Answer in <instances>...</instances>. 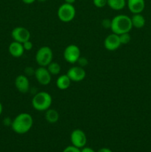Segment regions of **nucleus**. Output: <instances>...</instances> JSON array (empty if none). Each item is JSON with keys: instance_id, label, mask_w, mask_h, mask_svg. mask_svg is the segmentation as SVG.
Listing matches in <instances>:
<instances>
[{"instance_id": "17", "label": "nucleus", "mask_w": 151, "mask_h": 152, "mask_svg": "<svg viewBox=\"0 0 151 152\" xmlns=\"http://www.w3.org/2000/svg\"><path fill=\"white\" fill-rule=\"evenodd\" d=\"M131 22L133 28H137V29H141L143 28L146 23L145 18L144 17L142 13H136L133 14L131 17Z\"/></svg>"}, {"instance_id": "16", "label": "nucleus", "mask_w": 151, "mask_h": 152, "mask_svg": "<svg viewBox=\"0 0 151 152\" xmlns=\"http://www.w3.org/2000/svg\"><path fill=\"white\" fill-rule=\"evenodd\" d=\"M44 118L46 121L50 124L56 123L59 120V114L56 109L53 108H49L45 111L44 114Z\"/></svg>"}, {"instance_id": "33", "label": "nucleus", "mask_w": 151, "mask_h": 152, "mask_svg": "<svg viewBox=\"0 0 151 152\" xmlns=\"http://www.w3.org/2000/svg\"><path fill=\"white\" fill-rule=\"evenodd\" d=\"M37 1H40V2H44V1H47V0H37Z\"/></svg>"}, {"instance_id": "18", "label": "nucleus", "mask_w": 151, "mask_h": 152, "mask_svg": "<svg viewBox=\"0 0 151 152\" xmlns=\"http://www.w3.org/2000/svg\"><path fill=\"white\" fill-rule=\"evenodd\" d=\"M107 5L113 10H121L127 5L126 0H107Z\"/></svg>"}, {"instance_id": "9", "label": "nucleus", "mask_w": 151, "mask_h": 152, "mask_svg": "<svg viewBox=\"0 0 151 152\" xmlns=\"http://www.w3.org/2000/svg\"><path fill=\"white\" fill-rule=\"evenodd\" d=\"M11 37L13 41L24 43L30 39V32L25 27H16L11 31Z\"/></svg>"}, {"instance_id": "7", "label": "nucleus", "mask_w": 151, "mask_h": 152, "mask_svg": "<svg viewBox=\"0 0 151 152\" xmlns=\"http://www.w3.org/2000/svg\"><path fill=\"white\" fill-rule=\"evenodd\" d=\"M71 143L78 148H82L87 144V138L85 133L81 129H77L72 132L70 134Z\"/></svg>"}, {"instance_id": "10", "label": "nucleus", "mask_w": 151, "mask_h": 152, "mask_svg": "<svg viewBox=\"0 0 151 152\" xmlns=\"http://www.w3.org/2000/svg\"><path fill=\"white\" fill-rule=\"evenodd\" d=\"M66 74L72 82L79 83L85 78L86 71L84 68L78 65V66H73L70 68Z\"/></svg>"}, {"instance_id": "2", "label": "nucleus", "mask_w": 151, "mask_h": 152, "mask_svg": "<svg viewBox=\"0 0 151 152\" xmlns=\"http://www.w3.org/2000/svg\"><path fill=\"white\" fill-rule=\"evenodd\" d=\"M133 28L131 18L125 14H118L111 19V31L113 34H120L130 33Z\"/></svg>"}, {"instance_id": "28", "label": "nucleus", "mask_w": 151, "mask_h": 152, "mask_svg": "<svg viewBox=\"0 0 151 152\" xmlns=\"http://www.w3.org/2000/svg\"><path fill=\"white\" fill-rule=\"evenodd\" d=\"M81 152H96L93 148H90V147H85L82 148L81 149Z\"/></svg>"}, {"instance_id": "25", "label": "nucleus", "mask_w": 151, "mask_h": 152, "mask_svg": "<svg viewBox=\"0 0 151 152\" xmlns=\"http://www.w3.org/2000/svg\"><path fill=\"white\" fill-rule=\"evenodd\" d=\"M22 45H23V47H24V49H25V50H27V51L31 50H32L33 47V45L32 42H30V40L25 42L24 43H22Z\"/></svg>"}, {"instance_id": "32", "label": "nucleus", "mask_w": 151, "mask_h": 152, "mask_svg": "<svg viewBox=\"0 0 151 152\" xmlns=\"http://www.w3.org/2000/svg\"><path fill=\"white\" fill-rule=\"evenodd\" d=\"M2 111H3V107H2V105H1V103L0 102V116H1V113H2Z\"/></svg>"}, {"instance_id": "3", "label": "nucleus", "mask_w": 151, "mask_h": 152, "mask_svg": "<svg viewBox=\"0 0 151 152\" xmlns=\"http://www.w3.org/2000/svg\"><path fill=\"white\" fill-rule=\"evenodd\" d=\"M53 103L52 96L48 92L39 91L33 97L31 104L33 108L38 111H46Z\"/></svg>"}, {"instance_id": "30", "label": "nucleus", "mask_w": 151, "mask_h": 152, "mask_svg": "<svg viewBox=\"0 0 151 152\" xmlns=\"http://www.w3.org/2000/svg\"><path fill=\"white\" fill-rule=\"evenodd\" d=\"M97 152H113L110 148H102L99 150Z\"/></svg>"}, {"instance_id": "29", "label": "nucleus", "mask_w": 151, "mask_h": 152, "mask_svg": "<svg viewBox=\"0 0 151 152\" xmlns=\"http://www.w3.org/2000/svg\"><path fill=\"white\" fill-rule=\"evenodd\" d=\"M22 2L25 3V4H33V3L35 2L36 0H22Z\"/></svg>"}, {"instance_id": "24", "label": "nucleus", "mask_w": 151, "mask_h": 152, "mask_svg": "<svg viewBox=\"0 0 151 152\" xmlns=\"http://www.w3.org/2000/svg\"><path fill=\"white\" fill-rule=\"evenodd\" d=\"M35 70L32 67H27L25 69V75L27 77H31V76L34 75V73H35Z\"/></svg>"}, {"instance_id": "26", "label": "nucleus", "mask_w": 151, "mask_h": 152, "mask_svg": "<svg viewBox=\"0 0 151 152\" xmlns=\"http://www.w3.org/2000/svg\"><path fill=\"white\" fill-rule=\"evenodd\" d=\"M77 62L78 63V65H79V66L84 68V66H86V65L88 64V60H87V59H86L85 57H83V56H80V58L78 59Z\"/></svg>"}, {"instance_id": "8", "label": "nucleus", "mask_w": 151, "mask_h": 152, "mask_svg": "<svg viewBox=\"0 0 151 152\" xmlns=\"http://www.w3.org/2000/svg\"><path fill=\"white\" fill-rule=\"evenodd\" d=\"M34 77L36 81L41 86H47L51 83L52 75L47 70V67L39 66L35 70Z\"/></svg>"}, {"instance_id": "27", "label": "nucleus", "mask_w": 151, "mask_h": 152, "mask_svg": "<svg viewBox=\"0 0 151 152\" xmlns=\"http://www.w3.org/2000/svg\"><path fill=\"white\" fill-rule=\"evenodd\" d=\"M3 123H4V126H11L12 120H10L9 117H6V118L3 120Z\"/></svg>"}, {"instance_id": "4", "label": "nucleus", "mask_w": 151, "mask_h": 152, "mask_svg": "<svg viewBox=\"0 0 151 152\" xmlns=\"http://www.w3.org/2000/svg\"><path fill=\"white\" fill-rule=\"evenodd\" d=\"M53 53L52 49L48 46H42L38 49L36 53V62L38 66L47 67L53 62Z\"/></svg>"}, {"instance_id": "11", "label": "nucleus", "mask_w": 151, "mask_h": 152, "mask_svg": "<svg viewBox=\"0 0 151 152\" xmlns=\"http://www.w3.org/2000/svg\"><path fill=\"white\" fill-rule=\"evenodd\" d=\"M121 45L119 35L113 34V33L109 34L104 40V47L109 51H114L117 50L119 48Z\"/></svg>"}, {"instance_id": "20", "label": "nucleus", "mask_w": 151, "mask_h": 152, "mask_svg": "<svg viewBox=\"0 0 151 152\" xmlns=\"http://www.w3.org/2000/svg\"><path fill=\"white\" fill-rule=\"evenodd\" d=\"M119 39L121 45H127L131 40V37H130L129 33H124V34H120Z\"/></svg>"}, {"instance_id": "31", "label": "nucleus", "mask_w": 151, "mask_h": 152, "mask_svg": "<svg viewBox=\"0 0 151 152\" xmlns=\"http://www.w3.org/2000/svg\"><path fill=\"white\" fill-rule=\"evenodd\" d=\"M76 0H65V3H68V4H73L75 3Z\"/></svg>"}, {"instance_id": "22", "label": "nucleus", "mask_w": 151, "mask_h": 152, "mask_svg": "<svg viewBox=\"0 0 151 152\" xmlns=\"http://www.w3.org/2000/svg\"><path fill=\"white\" fill-rule=\"evenodd\" d=\"M102 26L105 29H110L111 28V19H104L102 21Z\"/></svg>"}, {"instance_id": "13", "label": "nucleus", "mask_w": 151, "mask_h": 152, "mask_svg": "<svg viewBox=\"0 0 151 152\" xmlns=\"http://www.w3.org/2000/svg\"><path fill=\"white\" fill-rule=\"evenodd\" d=\"M127 6L133 14L142 13L145 7L144 0H127Z\"/></svg>"}, {"instance_id": "6", "label": "nucleus", "mask_w": 151, "mask_h": 152, "mask_svg": "<svg viewBox=\"0 0 151 152\" xmlns=\"http://www.w3.org/2000/svg\"><path fill=\"white\" fill-rule=\"evenodd\" d=\"M63 56L67 62L70 64H75L81 56V50L76 45H69L65 48L63 52Z\"/></svg>"}, {"instance_id": "12", "label": "nucleus", "mask_w": 151, "mask_h": 152, "mask_svg": "<svg viewBox=\"0 0 151 152\" xmlns=\"http://www.w3.org/2000/svg\"><path fill=\"white\" fill-rule=\"evenodd\" d=\"M15 87L22 94H26L30 90V82L27 76L20 74L15 80Z\"/></svg>"}, {"instance_id": "15", "label": "nucleus", "mask_w": 151, "mask_h": 152, "mask_svg": "<svg viewBox=\"0 0 151 152\" xmlns=\"http://www.w3.org/2000/svg\"><path fill=\"white\" fill-rule=\"evenodd\" d=\"M71 82L72 81L67 74H62V75L59 76L56 80V86L59 90L65 91L70 86Z\"/></svg>"}, {"instance_id": "19", "label": "nucleus", "mask_w": 151, "mask_h": 152, "mask_svg": "<svg viewBox=\"0 0 151 152\" xmlns=\"http://www.w3.org/2000/svg\"><path fill=\"white\" fill-rule=\"evenodd\" d=\"M47 70L50 74L53 76L58 75L60 74L61 72V66L58 62H51L47 66Z\"/></svg>"}, {"instance_id": "14", "label": "nucleus", "mask_w": 151, "mask_h": 152, "mask_svg": "<svg viewBox=\"0 0 151 152\" xmlns=\"http://www.w3.org/2000/svg\"><path fill=\"white\" fill-rule=\"evenodd\" d=\"M8 51L12 56L15 58H19L25 53L22 43L13 41L10 44L8 47Z\"/></svg>"}, {"instance_id": "21", "label": "nucleus", "mask_w": 151, "mask_h": 152, "mask_svg": "<svg viewBox=\"0 0 151 152\" xmlns=\"http://www.w3.org/2000/svg\"><path fill=\"white\" fill-rule=\"evenodd\" d=\"M93 3L98 8H102L107 5V0H93Z\"/></svg>"}, {"instance_id": "5", "label": "nucleus", "mask_w": 151, "mask_h": 152, "mask_svg": "<svg viewBox=\"0 0 151 152\" xmlns=\"http://www.w3.org/2000/svg\"><path fill=\"white\" fill-rule=\"evenodd\" d=\"M76 8L73 4L64 3L61 4L57 10V16L59 20L65 23L71 22L76 16Z\"/></svg>"}, {"instance_id": "1", "label": "nucleus", "mask_w": 151, "mask_h": 152, "mask_svg": "<svg viewBox=\"0 0 151 152\" xmlns=\"http://www.w3.org/2000/svg\"><path fill=\"white\" fill-rule=\"evenodd\" d=\"M33 125V118L28 113H21L12 120L11 128L15 133L25 134L28 133Z\"/></svg>"}, {"instance_id": "23", "label": "nucleus", "mask_w": 151, "mask_h": 152, "mask_svg": "<svg viewBox=\"0 0 151 152\" xmlns=\"http://www.w3.org/2000/svg\"><path fill=\"white\" fill-rule=\"evenodd\" d=\"M62 152H81V149L76 148V147L73 146V145H72L66 147Z\"/></svg>"}]
</instances>
